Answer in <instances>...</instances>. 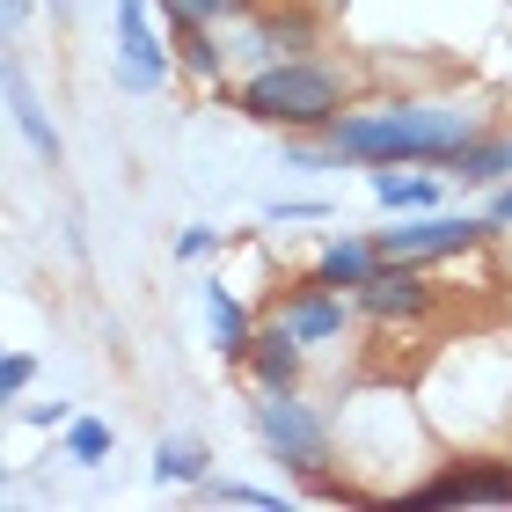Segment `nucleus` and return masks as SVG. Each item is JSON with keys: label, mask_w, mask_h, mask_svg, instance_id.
<instances>
[{"label": "nucleus", "mask_w": 512, "mask_h": 512, "mask_svg": "<svg viewBox=\"0 0 512 512\" xmlns=\"http://www.w3.org/2000/svg\"><path fill=\"white\" fill-rule=\"evenodd\" d=\"M169 44H176V81H191V88H227V66H235V44H227V30L176 22Z\"/></svg>", "instance_id": "14"}, {"label": "nucleus", "mask_w": 512, "mask_h": 512, "mask_svg": "<svg viewBox=\"0 0 512 512\" xmlns=\"http://www.w3.org/2000/svg\"><path fill=\"white\" fill-rule=\"evenodd\" d=\"M0 88H8V125L30 139V154L44 161V169H66V139L52 125V110H44V96L30 88V66H22L15 44H8V59H0Z\"/></svg>", "instance_id": "10"}, {"label": "nucleus", "mask_w": 512, "mask_h": 512, "mask_svg": "<svg viewBox=\"0 0 512 512\" xmlns=\"http://www.w3.org/2000/svg\"><path fill=\"white\" fill-rule=\"evenodd\" d=\"M227 249V227H205V220H191V227H183V235H176V264H205V256H220Z\"/></svg>", "instance_id": "21"}, {"label": "nucleus", "mask_w": 512, "mask_h": 512, "mask_svg": "<svg viewBox=\"0 0 512 512\" xmlns=\"http://www.w3.org/2000/svg\"><path fill=\"white\" fill-rule=\"evenodd\" d=\"M198 505H249V512H278V505H293V491H264V483H242V476H205L198 491H191Z\"/></svg>", "instance_id": "19"}, {"label": "nucleus", "mask_w": 512, "mask_h": 512, "mask_svg": "<svg viewBox=\"0 0 512 512\" xmlns=\"http://www.w3.org/2000/svg\"><path fill=\"white\" fill-rule=\"evenodd\" d=\"M118 454V425L96 410H74L66 417V432H59V461H74V469H103V461Z\"/></svg>", "instance_id": "17"}, {"label": "nucleus", "mask_w": 512, "mask_h": 512, "mask_svg": "<svg viewBox=\"0 0 512 512\" xmlns=\"http://www.w3.org/2000/svg\"><path fill=\"white\" fill-rule=\"evenodd\" d=\"M308 344H300L278 315H264V330H256V344H249V388H308Z\"/></svg>", "instance_id": "12"}, {"label": "nucleus", "mask_w": 512, "mask_h": 512, "mask_svg": "<svg viewBox=\"0 0 512 512\" xmlns=\"http://www.w3.org/2000/svg\"><path fill=\"white\" fill-rule=\"evenodd\" d=\"M352 300L366 330H425V322L447 315V286L432 278V264H410V256H381V271Z\"/></svg>", "instance_id": "4"}, {"label": "nucleus", "mask_w": 512, "mask_h": 512, "mask_svg": "<svg viewBox=\"0 0 512 512\" xmlns=\"http://www.w3.org/2000/svg\"><path fill=\"white\" fill-rule=\"evenodd\" d=\"M154 0H118V52H110V81L125 96H161L176 81V44L169 30H154Z\"/></svg>", "instance_id": "7"}, {"label": "nucleus", "mask_w": 512, "mask_h": 512, "mask_svg": "<svg viewBox=\"0 0 512 512\" xmlns=\"http://www.w3.org/2000/svg\"><path fill=\"white\" fill-rule=\"evenodd\" d=\"M30 425H52V432H66V417H74V403H15Z\"/></svg>", "instance_id": "23"}, {"label": "nucleus", "mask_w": 512, "mask_h": 512, "mask_svg": "<svg viewBox=\"0 0 512 512\" xmlns=\"http://www.w3.org/2000/svg\"><path fill=\"white\" fill-rule=\"evenodd\" d=\"M30 381H37V352H8L0 359V403H22Z\"/></svg>", "instance_id": "22"}, {"label": "nucleus", "mask_w": 512, "mask_h": 512, "mask_svg": "<svg viewBox=\"0 0 512 512\" xmlns=\"http://www.w3.org/2000/svg\"><path fill=\"white\" fill-rule=\"evenodd\" d=\"M315 220H337L330 198H271L264 205V227H315Z\"/></svg>", "instance_id": "20"}, {"label": "nucleus", "mask_w": 512, "mask_h": 512, "mask_svg": "<svg viewBox=\"0 0 512 512\" xmlns=\"http://www.w3.org/2000/svg\"><path fill=\"white\" fill-rule=\"evenodd\" d=\"M44 8H52V22H66V15H74V0H44Z\"/></svg>", "instance_id": "26"}, {"label": "nucleus", "mask_w": 512, "mask_h": 512, "mask_svg": "<svg viewBox=\"0 0 512 512\" xmlns=\"http://www.w3.org/2000/svg\"><path fill=\"white\" fill-rule=\"evenodd\" d=\"M161 8V22H205V30H235V22H249L256 8H264V0H154Z\"/></svg>", "instance_id": "18"}, {"label": "nucleus", "mask_w": 512, "mask_h": 512, "mask_svg": "<svg viewBox=\"0 0 512 512\" xmlns=\"http://www.w3.org/2000/svg\"><path fill=\"white\" fill-rule=\"evenodd\" d=\"M352 96H359L352 66L330 59V52H308V59H271L256 74H242L227 88V110L278 132V139H293V132H330L352 110Z\"/></svg>", "instance_id": "2"}, {"label": "nucleus", "mask_w": 512, "mask_h": 512, "mask_svg": "<svg viewBox=\"0 0 512 512\" xmlns=\"http://www.w3.org/2000/svg\"><path fill=\"white\" fill-rule=\"evenodd\" d=\"M249 432L286 476L308 483V498H322L337 476V417L308 388H249Z\"/></svg>", "instance_id": "3"}, {"label": "nucleus", "mask_w": 512, "mask_h": 512, "mask_svg": "<svg viewBox=\"0 0 512 512\" xmlns=\"http://www.w3.org/2000/svg\"><path fill=\"white\" fill-rule=\"evenodd\" d=\"M147 476L161 483V491H198V483L213 476V447H205V439H191V432H169V439H154Z\"/></svg>", "instance_id": "16"}, {"label": "nucleus", "mask_w": 512, "mask_h": 512, "mask_svg": "<svg viewBox=\"0 0 512 512\" xmlns=\"http://www.w3.org/2000/svg\"><path fill=\"white\" fill-rule=\"evenodd\" d=\"M22 22H30V0H0V30H8V44L22 37Z\"/></svg>", "instance_id": "25"}, {"label": "nucleus", "mask_w": 512, "mask_h": 512, "mask_svg": "<svg viewBox=\"0 0 512 512\" xmlns=\"http://www.w3.org/2000/svg\"><path fill=\"white\" fill-rule=\"evenodd\" d=\"M366 191H374V205L395 220V213H432V205H447V176H439V169L381 161V169H366Z\"/></svg>", "instance_id": "13"}, {"label": "nucleus", "mask_w": 512, "mask_h": 512, "mask_svg": "<svg viewBox=\"0 0 512 512\" xmlns=\"http://www.w3.org/2000/svg\"><path fill=\"white\" fill-rule=\"evenodd\" d=\"M483 110L447 103V96H381V103H352L344 118L322 132L344 154V169H381V161H403V169H447V161L483 139Z\"/></svg>", "instance_id": "1"}, {"label": "nucleus", "mask_w": 512, "mask_h": 512, "mask_svg": "<svg viewBox=\"0 0 512 512\" xmlns=\"http://www.w3.org/2000/svg\"><path fill=\"white\" fill-rule=\"evenodd\" d=\"M388 512H425V505H512V454H461L439 461L425 483H403V491L381 498Z\"/></svg>", "instance_id": "6"}, {"label": "nucleus", "mask_w": 512, "mask_h": 512, "mask_svg": "<svg viewBox=\"0 0 512 512\" xmlns=\"http://www.w3.org/2000/svg\"><path fill=\"white\" fill-rule=\"evenodd\" d=\"M198 300H205V344H213V359L220 366H249V344L264 330V315H256L242 293H227V278H205Z\"/></svg>", "instance_id": "11"}, {"label": "nucleus", "mask_w": 512, "mask_h": 512, "mask_svg": "<svg viewBox=\"0 0 512 512\" xmlns=\"http://www.w3.org/2000/svg\"><path fill=\"white\" fill-rule=\"evenodd\" d=\"M271 315L286 322V330H293L300 344H308V352H330V344H344V337H352L359 322H366L352 293H337V286H315L308 271H300L293 286L271 300Z\"/></svg>", "instance_id": "9"}, {"label": "nucleus", "mask_w": 512, "mask_h": 512, "mask_svg": "<svg viewBox=\"0 0 512 512\" xmlns=\"http://www.w3.org/2000/svg\"><path fill=\"white\" fill-rule=\"evenodd\" d=\"M322 37H330V30H322V15L300 8V0H286V8H256L249 22L227 30L242 74H256V66H271V59H308V52H322Z\"/></svg>", "instance_id": "8"}, {"label": "nucleus", "mask_w": 512, "mask_h": 512, "mask_svg": "<svg viewBox=\"0 0 512 512\" xmlns=\"http://www.w3.org/2000/svg\"><path fill=\"white\" fill-rule=\"evenodd\" d=\"M498 227L491 213H454V205H432V213H395L388 227H374L381 256H410V264H454V256H476Z\"/></svg>", "instance_id": "5"}, {"label": "nucleus", "mask_w": 512, "mask_h": 512, "mask_svg": "<svg viewBox=\"0 0 512 512\" xmlns=\"http://www.w3.org/2000/svg\"><path fill=\"white\" fill-rule=\"evenodd\" d=\"M374 271H381V242L374 235H330L315 249V264H308L315 286H337V293H359Z\"/></svg>", "instance_id": "15"}, {"label": "nucleus", "mask_w": 512, "mask_h": 512, "mask_svg": "<svg viewBox=\"0 0 512 512\" xmlns=\"http://www.w3.org/2000/svg\"><path fill=\"white\" fill-rule=\"evenodd\" d=\"M483 213H491V227L505 235V227H512V183H498V191H483Z\"/></svg>", "instance_id": "24"}]
</instances>
